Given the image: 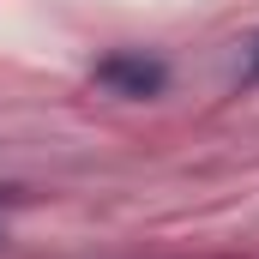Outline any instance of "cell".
Listing matches in <instances>:
<instances>
[{
    "mask_svg": "<svg viewBox=\"0 0 259 259\" xmlns=\"http://www.w3.org/2000/svg\"><path fill=\"white\" fill-rule=\"evenodd\" d=\"M91 84L109 91V97H127V103H145V97H163L169 91V61L163 55H145V49H115L91 66Z\"/></svg>",
    "mask_w": 259,
    "mask_h": 259,
    "instance_id": "cell-1",
    "label": "cell"
},
{
    "mask_svg": "<svg viewBox=\"0 0 259 259\" xmlns=\"http://www.w3.org/2000/svg\"><path fill=\"white\" fill-rule=\"evenodd\" d=\"M241 84H259V36H253V55H247V66H241Z\"/></svg>",
    "mask_w": 259,
    "mask_h": 259,
    "instance_id": "cell-2",
    "label": "cell"
},
{
    "mask_svg": "<svg viewBox=\"0 0 259 259\" xmlns=\"http://www.w3.org/2000/svg\"><path fill=\"white\" fill-rule=\"evenodd\" d=\"M12 199H18V193H12V187H0V217H6V205H12Z\"/></svg>",
    "mask_w": 259,
    "mask_h": 259,
    "instance_id": "cell-3",
    "label": "cell"
}]
</instances>
